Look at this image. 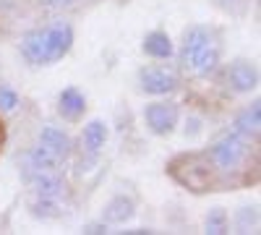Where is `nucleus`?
Instances as JSON below:
<instances>
[{"instance_id":"f257e3e1","label":"nucleus","mask_w":261,"mask_h":235,"mask_svg":"<svg viewBox=\"0 0 261 235\" xmlns=\"http://www.w3.org/2000/svg\"><path fill=\"white\" fill-rule=\"evenodd\" d=\"M248 154H251V139L232 131V128L220 134L206 149L209 165L214 170H220V173H235V170H241V165L248 160Z\"/></svg>"},{"instance_id":"f03ea898","label":"nucleus","mask_w":261,"mask_h":235,"mask_svg":"<svg viewBox=\"0 0 261 235\" xmlns=\"http://www.w3.org/2000/svg\"><path fill=\"white\" fill-rule=\"evenodd\" d=\"M139 89L149 97H170L180 87V73L170 63H149L139 68Z\"/></svg>"},{"instance_id":"7ed1b4c3","label":"nucleus","mask_w":261,"mask_h":235,"mask_svg":"<svg viewBox=\"0 0 261 235\" xmlns=\"http://www.w3.org/2000/svg\"><path fill=\"white\" fill-rule=\"evenodd\" d=\"M141 120H144L149 134H154V136H170V134H175V128L180 123V108H178V102H172L167 97H160L154 102H146L144 105Z\"/></svg>"},{"instance_id":"20e7f679","label":"nucleus","mask_w":261,"mask_h":235,"mask_svg":"<svg viewBox=\"0 0 261 235\" xmlns=\"http://www.w3.org/2000/svg\"><path fill=\"white\" fill-rule=\"evenodd\" d=\"M222 81L230 94H251L258 89V66L253 60H246V58H235L225 66V73H222Z\"/></svg>"},{"instance_id":"39448f33","label":"nucleus","mask_w":261,"mask_h":235,"mask_svg":"<svg viewBox=\"0 0 261 235\" xmlns=\"http://www.w3.org/2000/svg\"><path fill=\"white\" fill-rule=\"evenodd\" d=\"M42 34H45V66L63 60L76 42V32L68 21H53V24L42 27Z\"/></svg>"},{"instance_id":"423d86ee","label":"nucleus","mask_w":261,"mask_h":235,"mask_svg":"<svg viewBox=\"0 0 261 235\" xmlns=\"http://www.w3.org/2000/svg\"><path fill=\"white\" fill-rule=\"evenodd\" d=\"M65 167V160L55 157L53 152H47L45 146H29L24 157H21V178H29L34 173H50V170H63Z\"/></svg>"},{"instance_id":"0eeeda50","label":"nucleus","mask_w":261,"mask_h":235,"mask_svg":"<svg viewBox=\"0 0 261 235\" xmlns=\"http://www.w3.org/2000/svg\"><path fill=\"white\" fill-rule=\"evenodd\" d=\"M134 217H136V201L130 194L110 196L107 204L102 206V215H99V220H105L110 227H125Z\"/></svg>"},{"instance_id":"6e6552de","label":"nucleus","mask_w":261,"mask_h":235,"mask_svg":"<svg viewBox=\"0 0 261 235\" xmlns=\"http://www.w3.org/2000/svg\"><path fill=\"white\" fill-rule=\"evenodd\" d=\"M37 144L45 146L47 152H53L55 157H60V160H65V162H68L71 154H73V139H71V134L65 131V128H60V125H50V123L42 125L39 134H37Z\"/></svg>"},{"instance_id":"1a4fd4ad","label":"nucleus","mask_w":261,"mask_h":235,"mask_svg":"<svg viewBox=\"0 0 261 235\" xmlns=\"http://www.w3.org/2000/svg\"><path fill=\"white\" fill-rule=\"evenodd\" d=\"M220 63H222V47H220V42H212V45H206L204 50L196 53L186 66H180L186 73L196 76V79H204L209 73H214L217 68H220Z\"/></svg>"},{"instance_id":"9d476101","label":"nucleus","mask_w":261,"mask_h":235,"mask_svg":"<svg viewBox=\"0 0 261 235\" xmlns=\"http://www.w3.org/2000/svg\"><path fill=\"white\" fill-rule=\"evenodd\" d=\"M29 186L32 196H53V199H65V178L60 175V170H50V173H34L24 178Z\"/></svg>"},{"instance_id":"9b49d317","label":"nucleus","mask_w":261,"mask_h":235,"mask_svg":"<svg viewBox=\"0 0 261 235\" xmlns=\"http://www.w3.org/2000/svg\"><path fill=\"white\" fill-rule=\"evenodd\" d=\"M212 42H214V32H212L209 27H204V24L188 27V29L183 32V37H180V47H178L180 66H186V63H188L196 53L204 50L206 45H212Z\"/></svg>"},{"instance_id":"f8f14e48","label":"nucleus","mask_w":261,"mask_h":235,"mask_svg":"<svg viewBox=\"0 0 261 235\" xmlns=\"http://www.w3.org/2000/svg\"><path fill=\"white\" fill-rule=\"evenodd\" d=\"M107 136H110V128H107V123L102 118H92L89 123H84L81 128V149H84V154L86 157H92L97 160L102 154V149L107 144Z\"/></svg>"},{"instance_id":"ddd939ff","label":"nucleus","mask_w":261,"mask_h":235,"mask_svg":"<svg viewBox=\"0 0 261 235\" xmlns=\"http://www.w3.org/2000/svg\"><path fill=\"white\" fill-rule=\"evenodd\" d=\"M86 113V94L79 87H65L58 94V115L68 123H79Z\"/></svg>"},{"instance_id":"4468645a","label":"nucleus","mask_w":261,"mask_h":235,"mask_svg":"<svg viewBox=\"0 0 261 235\" xmlns=\"http://www.w3.org/2000/svg\"><path fill=\"white\" fill-rule=\"evenodd\" d=\"M141 53L151 60H170L175 55V42L170 39L167 32L162 29H151L146 32V37L141 39Z\"/></svg>"},{"instance_id":"2eb2a0df","label":"nucleus","mask_w":261,"mask_h":235,"mask_svg":"<svg viewBox=\"0 0 261 235\" xmlns=\"http://www.w3.org/2000/svg\"><path fill=\"white\" fill-rule=\"evenodd\" d=\"M232 131L243 134L251 141L258 139V134H261V102L258 99H253L251 105H246V108L232 118Z\"/></svg>"},{"instance_id":"dca6fc26","label":"nucleus","mask_w":261,"mask_h":235,"mask_svg":"<svg viewBox=\"0 0 261 235\" xmlns=\"http://www.w3.org/2000/svg\"><path fill=\"white\" fill-rule=\"evenodd\" d=\"M27 206H29V215L37 220H60L68 212L65 199H53V196H29Z\"/></svg>"},{"instance_id":"f3484780","label":"nucleus","mask_w":261,"mask_h":235,"mask_svg":"<svg viewBox=\"0 0 261 235\" xmlns=\"http://www.w3.org/2000/svg\"><path fill=\"white\" fill-rule=\"evenodd\" d=\"M230 230H235V232H256L258 230V209L256 206H241L230 220Z\"/></svg>"},{"instance_id":"a211bd4d","label":"nucleus","mask_w":261,"mask_h":235,"mask_svg":"<svg viewBox=\"0 0 261 235\" xmlns=\"http://www.w3.org/2000/svg\"><path fill=\"white\" fill-rule=\"evenodd\" d=\"M204 230L209 235H225L230 232V215L225 206H212L204 217Z\"/></svg>"},{"instance_id":"6ab92c4d","label":"nucleus","mask_w":261,"mask_h":235,"mask_svg":"<svg viewBox=\"0 0 261 235\" xmlns=\"http://www.w3.org/2000/svg\"><path fill=\"white\" fill-rule=\"evenodd\" d=\"M21 108V94L11 84H0V115H11Z\"/></svg>"},{"instance_id":"aec40b11","label":"nucleus","mask_w":261,"mask_h":235,"mask_svg":"<svg viewBox=\"0 0 261 235\" xmlns=\"http://www.w3.org/2000/svg\"><path fill=\"white\" fill-rule=\"evenodd\" d=\"M81 232H86V235H102V232H110V225H107L105 220H94V222H86L81 227Z\"/></svg>"},{"instance_id":"412c9836","label":"nucleus","mask_w":261,"mask_h":235,"mask_svg":"<svg viewBox=\"0 0 261 235\" xmlns=\"http://www.w3.org/2000/svg\"><path fill=\"white\" fill-rule=\"evenodd\" d=\"M201 131H204V120H201V118H196V115H191V118L186 120V136L193 139V136H199Z\"/></svg>"},{"instance_id":"4be33fe9","label":"nucleus","mask_w":261,"mask_h":235,"mask_svg":"<svg viewBox=\"0 0 261 235\" xmlns=\"http://www.w3.org/2000/svg\"><path fill=\"white\" fill-rule=\"evenodd\" d=\"M73 3H79V0H39V6L47 8V11H63V8H68Z\"/></svg>"},{"instance_id":"5701e85b","label":"nucleus","mask_w":261,"mask_h":235,"mask_svg":"<svg viewBox=\"0 0 261 235\" xmlns=\"http://www.w3.org/2000/svg\"><path fill=\"white\" fill-rule=\"evenodd\" d=\"M123 232H128V235H151L154 230H149V227H130V230H123Z\"/></svg>"},{"instance_id":"b1692460","label":"nucleus","mask_w":261,"mask_h":235,"mask_svg":"<svg viewBox=\"0 0 261 235\" xmlns=\"http://www.w3.org/2000/svg\"><path fill=\"white\" fill-rule=\"evenodd\" d=\"M220 3H225V6H227V8H230V6H232V3H235V0H220Z\"/></svg>"}]
</instances>
